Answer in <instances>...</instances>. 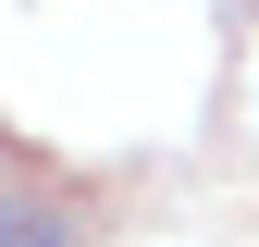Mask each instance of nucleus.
Wrapping results in <instances>:
<instances>
[{"label":"nucleus","instance_id":"f257e3e1","mask_svg":"<svg viewBox=\"0 0 259 247\" xmlns=\"http://www.w3.org/2000/svg\"><path fill=\"white\" fill-rule=\"evenodd\" d=\"M0 247H74V198L13 185V198H0Z\"/></svg>","mask_w":259,"mask_h":247}]
</instances>
